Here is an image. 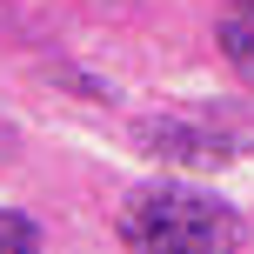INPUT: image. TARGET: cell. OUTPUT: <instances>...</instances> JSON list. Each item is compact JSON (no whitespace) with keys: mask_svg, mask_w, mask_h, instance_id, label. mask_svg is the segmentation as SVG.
<instances>
[{"mask_svg":"<svg viewBox=\"0 0 254 254\" xmlns=\"http://www.w3.org/2000/svg\"><path fill=\"white\" fill-rule=\"evenodd\" d=\"M121 241L127 248H154V254H221L248 241V221L228 201L194 188H140L121 207Z\"/></svg>","mask_w":254,"mask_h":254,"instance_id":"6da1fadb","label":"cell"},{"mask_svg":"<svg viewBox=\"0 0 254 254\" xmlns=\"http://www.w3.org/2000/svg\"><path fill=\"white\" fill-rule=\"evenodd\" d=\"M221 54H228V67L254 87V13H241V20H221Z\"/></svg>","mask_w":254,"mask_h":254,"instance_id":"3957f363","label":"cell"},{"mask_svg":"<svg viewBox=\"0 0 254 254\" xmlns=\"http://www.w3.org/2000/svg\"><path fill=\"white\" fill-rule=\"evenodd\" d=\"M134 147L154 154V161H167V167H188V174H221V167L234 161L228 134H214V127H201V121H181V114L134 121Z\"/></svg>","mask_w":254,"mask_h":254,"instance_id":"7a4b0ae2","label":"cell"},{"mask_svg":"<svg viewBox=\"0 0 254 254\" xmlns=\"http://www.w3.org/2000/svg\"><path fill=\"white\" fill-rule=\"evenodd\" d=\"M7 248L34 254V248H40V221H27V214H13V207H0V254H7Z\"/></svg>","mask_w":254,"mask_h":254,"instance_id":"277c9868","label":"cell"},{"mask_svg":"<svg viewBox=\"0 0 254 254\" xmlns=\"http://www.w3.org/2000/svg\"><path fill=\"white\" fill-rule=\"evenodd\" d=\"M7 154H13V127L0 121V161H7Z\"/></svg>","mask_w":254,"mask_h":254,"instance_id":"5b68a950","label":"cell"},{"mask_svg":"<svg viewBox=\"0 0 254 254\" xmlns=\"http://www.w3.org/2000/svg\"><path fill=\"white\" fill-rule=\"evenodd\" d=\"M241 7H248V13H254V0H241Z\"/></svg>","mask_w":254,"mask_h":254,"instance_id":"8992f818","label":"cell"}]
</instances>
